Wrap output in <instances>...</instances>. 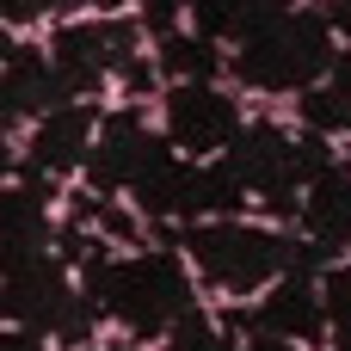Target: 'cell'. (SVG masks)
I'll return each instance as SVG.
<instances>
[{"instance_id":"1","label":"cell","mask_w":351,"mask_h":351,"mask_svg":"<svg viewBox=\"0 0 351 351\" xmlns=\"http://www.w3.org/2000/svg\"><path fill=\"white\" fill-rule=\"evenodd\" d=\"M99 80H105V86H99V105H105V117H117V111H136V99H142V93H130V74H123V68H105Z\"/></svg>"},{"instance_id":"2","label":"cell","mask_w":351,"mask_h":351,"mask_svg":"<svg viewBox=\"0 0 351 351\" xmlns=\"http://www.w3.org/2000/svg\"><path fill=\"white\" fill-rule=\"evenodd\" d=\"M37 130H43V111H31V117H12V130H6V154H12V167H25V154H31Z\"/></svg>"},{"instance_id":"3","label":"cell","mask_w":351,"mask_h":351,"mask_svg":"<svg viewBox=\"0 0 351 351\" xmlns=\"http://www.w3.org/2000/svg\"><path fill=\"white\" fill-rule=\"evenodd\" d=\"M80 346H142V333H136V327H123V321H111V315H105V321H99V327H93V333H86V339H80Z\"/></svg>"},{"instance_id":"4","label":"cell","mask_w":351,"mask_h":351,"mask_svg":"<svg viewBox=\"0 0 351 351\" xmlns=\"http://www.w3.org/2000/svg\"><path fill=\"white\" fill-rule=\"evenodd\" d=\"M43 216H49V222H56V228H74V204H68V191H56V197H49V210H43Z\"/></svg>"},{"instance_id":"5","label":"cell","mask_w":351,"mask_h":351,"mask_svg":"<svg viewBox=\"0 0 351 351\" xmlns=\"http://www.w3.org/2000/svg\"><path fill=\"white\" fill-rule=\"evenodd\" d=\"M62 290H68V296H86V259L62 265Z\"/></svg>"},{"instance_id":"6","label":"cell","mask_w":351,"mask_h":351,"mask_svg":"<svg viewBox=\"0 0 351 351\" xmlns=\"http://www.w3.org/2000/svg\"><path fill=\"white\" fill-rule=\"evenodd\" d=\"M173 31H179V37H204V31H197V6H173Z\"/></svg>"}]
</instances>
